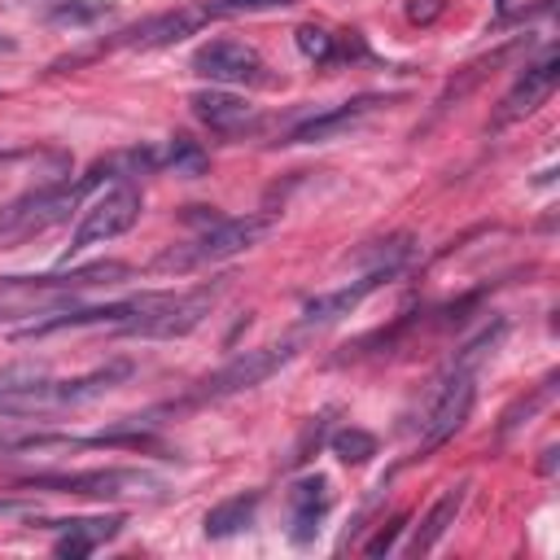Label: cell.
I'll return each mask as SVG.
<instances>
[{
    "label": "cell",
    "instance_id": "22",
    "mask_svg": "<svg viewBox=\"0 0 560 560\" xmlns=\"http://www.w3.org/2000/svg\"><path fill=\"white\" fill-rule=\"evenodd\" d=\"M328 451H332L341 464H368V459L376 455V438H372L368 429H359V424H346V429H337V433L328 438Z\"/></svg>",
    "mask_w": 560,
    "mask_h": 560
},
{
    "label": "cell",
    "instance_id": "2",
    "mask_svg": "<svg viewBox=\"0 0 560 560\" xmlns=\"http://www.w3.org/2000/svg\"><path fill=\"white\" fill-rule=\"evenodd\" d=\"M131 376V363L127 359H109L105 368H92L83 376H66V381H52V376H31L22 385H13L4 398H0V416H48V411H66V407H83L101 394H109L118 381Z\"/></svg>",
    "mask_w": 560,
    "mask_h": 560
},
{
    "label": "cell",
    "instance_id": "8",
    "mask_svg": "<svg viewBox=\"0 0 560 560\" xmlns=\"http://www.w3.org/2000/svg\"><path fill=\"white\" fill-rule=\"evenodd\" d=\"M472 402H477L472 363H468V359H455V363L446 368V376L438 381L433 402H429V411H424V420H420V451H433V446H442L446 438H455V433L464 429Z\"/></svg>",
    "mask_w": 560,
    "mask_h": 560
},
{
    "label": "cell",
    "instance_id": "12",
    "mask_svg": "<svg viewBox=\"0 0 560 560\" xmlns=\"http://www.w3.org/2000/svg\"><path fill=\"white\" fill-rule=\"evenodd\" d=\"M556 79H560V57L547 48L534 66H525V70L516 74V83H512V88H508V96L499 101V109H494L490 127L499 131V127H508V122H516V118H529V114L551 96Z\"/></svg>",
    "mask_w": 560,
    "mask_h": 560
},
{
    "label": "cell",
    "instance_id": "23",
    "mask_svg": "<svg viewBox=\"0 0 560 560\" xmlns=\"http://www.w3.org/2000/svg\"><path fill=\"white\" fill-rule=\"evenodd\" d=\"M298 0H219V13H267V9H289Z\"/></svg>",
    "mask_w": 560,
    "mask_h": 560
},
{
    "label": "cell",
    "instance_id": "9",
    "mask_svg": "<svg viewBox=\"0 0 560 560\" xmlns=\"http://www.w3.org/2000/svg\"><path fill=\"white\" fill-rule=\"evenodd\" d=\"M192 74L219 83V88H267L276 83L271 66L262 61V52L254 44L241 39H210L192 52Z\"/></svg>",
    "mask_w": 560,
    "mask_h": 560
},
{
    "label": "cell",
    "instance_id": "18",
    "mask_svg": "<svg viewBox=\"0 0 560 560\" xmlns=\"http://www.w3.org/2000/svg\"><path fill=\"white\" fill-rule=\"evenodd\" d=\"M293 39H298V52L306 61H315V66H337L346 57H363V39L354 31L350 35H337L328 26H298Z\"/></svg>",
    "mask_w": 560,
    "mask_h": 560
},
{
    "label": "cell",
    "instance_id": "25",
    "mask_svg": "<svg viewBox=\"0 0 560 560\" xmlns=\"http://www.w3.org/2000/svg\"><path fill=\"white\" fill-rule=\"evenodd\" d=\"M442 9H446V0H407V18H411V22H420V26H424V22H433Z\"/></svg>",
    "mask_w": 560,
    "mask_h": 560
},
{
    "label": "cell",
    "instance_id": "5",
    "mask_svg": "<svg viewBox=\"0 0 560 560\" xmlns=\"http://www.w3.org/2000/svg\"><path fill=\"white\" fill-rule=\"evenodd\" d=\"M407 258H411V236H389V241H381V249H372L368 267H363L354 280H346V284H337V289H328V293H315V298L302 306V324H315V328H319V324H332V319L359 311V302H363L368 293H376L381 284H389V280L402 271Z\"/></svg>",
    "mask_w": 560,
    "mask_h": 560
},
{
    "label": "cell",
    "instance_id": "3",
    "mask_svg": "<svg viewBox=\"0 0 560 560\" xmlns=\"http://www.w3.org/2000/svg\"><path fill=\"white\" fill-rule=\"evenodd\" d=\"M271 232V219L267 214H241V219H228V214H214L197 236L162 249L153 258V271H197V267H214L232 254H245L254 249L262 236Z\"/></svg>",
    "mask_w": 560,
    "mask_h": 560
},
{
    "label": "cell",
    "instance_id": "7",
    "mask_svg": "<svg viewBox=\"0 0 560 560\" xmlns=\"http://www.w3.org/2000/svg\"><path fill=\"white\" fill-rule=\"evenodd\" d=\"M22 490L79 494V499H127V494L153 499L162 490V481L144 468H88V472H44V477L22 481Z\"/></svg>",
    "mask_w": 560,
    "mask_h": 560
},
{
    "label": "cell",
    "instance_id": "1",
    "mask_svg": "<svg viewBox=\"0 0 560 560\" xmlns=\"http://www.w3.org/2000/svg\"><path fill=\"white\" fill-rule=\"evenodd\" d=\"M127 276H131L127 262H88V267L61 262L57 271H44V276H0V324L39 319L57 306H70L79 293L96 284H118Z\"/></svg>",
    "mask_w": 560,
    "mask_h": 560
},
{
    "label": "cell",
    "instance_id": "21",
    "mask_svg": "<svg viewBox=\"0 0 560 560\" xmlns=\"http://www.w3.org/2000/svg\"><path fill=\"white\" fill-rule=\"evenodd\" d=\"M114 9L105 4V0H57L52 9H48V22L52 26H96V22H105Z\"/></svg>",
    "mask_w": 560,
    "mask_h": 560
},
{
    "label": "cell",
    "instance_id": "13",
    "mask_svg": "<svg viewBox=\"0 0 560 560\" xmlns=\"http://www.w3.org/2000/svg\"><path fill=\"white\" fill-rule=\"evenodd\" d=\"M188 105H192V118L214 136H245L249 127H258V109L245 96H232L223 88H201L188 96Z\"/></svg>",
    "mask_w": 560,
    "mask_h": 560
},
{
    "label": "cell",
    "instance_id": "11",
    "mask_svg": "<svg viewBox=\"0 0 560 560\" xmlns=\"http://www.w3.org/2000/svg\"><path fill=\"white\" fill-rule=\"evenodd\" d=\"M214 13H219V9H210V4H179V9H166V13H158V18L136 22L131 31L114 35L109 44H114V48H171V44L197 35Z\"/></svg>",
    "mask_w": 560,
    "mask_h": 560
},
{
    "label": "cell",
    "instance_id": "15",
    "mask_svg": "<svg viewBox=\"0 0 560 560\" xmlns=\"http://www.w3.org/2000/svg\"><path fill=\"white\" fill-rule=\"evenodd\" d=\"M376 105H381V96H359V101H346V105L319 109V114L302 118V122L284 136V144H324V140H337V136H346V131L363 127V118H368V114H376Z\"/></svg>",
    "mask_w": 560,
    "mask_h": 560
},
{
    "label": "cell",
    "instance_id": "19",
    "mask_svg": "<svg viewBox=\"0 0 560 560\" xmlns=\"http://www.w3.org/2000/svg\"><path fill=\"white\" fill-rule=\"evenodd\" d=\"M258 503H262V494H258V490H245V494H232V499L214 503V508L206 512V521H201L206 538H232V534H241L245 525H254Z\"/></svg>",
    "mask_w": 560,
    "mask_h": 560
},
{
    "label": "cell",
    "instance_id": "16",
    "mask_svg": "<svg viewBox=\"0 0 560 560\" xmlns=\"http://www.w3.org/2000/svg\"><path fill=\"white\" fill-rule=\"evenodd\" d=\"M127 521L118 516V512H109V516H70V521H44V529H57V542H52V551L57 556H88V551H96L101 542H109V538H118V529H122Z\"/></svg>",
    "mask_w": 560,
    "mask_h": 560
},
{
    "label": "cell",
    "instance_id": "10",
    "mask_svg": "<svg viewBox=\"0 0 560 560\" xmlns=\"http://www.w3.org/2000/svg\"><path fill=\"white\" fill-rule=\"evenodd\" d=\"M289 359H293V346H289V341H280V346H258V350H241V354H232L219 372H210V376L192 389V402H219V398L245 394V389L262 385L271 372H280Z\"/></svg>",
    "mask_w": 560,
    "mask_h": 560
},
{
    "label": "cell",
    "instance_id": "17",
    "mask_svg": "<svg viewBox=\"0 0 560 560\" xmlns=\"http://www.w3.org/2000/svg\"><path fill=\"white\" fill-rule=\"evenodd\" d=\"M464 490H468V481H459V486H451V490H442V494H438V503L420 516V525H416L411 542L402 547L407 556H424V551H433V547L442 542V534L455 525V516H459V508H464Z\"/></svg>",
    "mask_w": 560,
    "mask_h": 560
},
{
    "label": "cell",
    "instance_id": "24",
    "mask_svg": "<svg viewBox=\"0 0 560 560\" xmlns=\"http://www.w3.org/2000/svg\"><path fill=\"white\" fill-rule=\"evenodd\" d=\"M402 525H407V516H394L389 525H381V534H376L363 551H368V556H385V551H394V538H398V529H402Z\"/></svg>",
    "mask_w": 560,
    "mask_h": 560
},
{
    "label": "cell",
    "instance_id": "6",
    "mask_svg": "<svg viewBox=\"0 0 560 560\" xmlns=\"http://www.w3.org/2000/svg\"><path fill=\"white\" fill-rule=\"evenodd\" d=\"M140 210H144L140 188H136L131 179H114L105 192H96V197L83 206V219L74 223V232H70V245H66L61 262H74V258H83L92 245H105V241H114V236L131 232V228H136V219H140Z\"/></svg>",
    "mask_w": 560,
    "mask_h": 560
},
{
    "label": "cell",
    "instance_id": "20",
    "mask_svg": "<svg viewBox=\"0 0 560 560\" xmlns=\"http://www.w3.org/2000/svg\"><path fill=\"white\" fill-rule=\"evenodd\" d=\"M206 149L197 144V140H188V136H171L162 149H158V166H166V171H175V175H201L206 171Z\"/></svg>",
    "mask_w": 560,
    "mask_h": 560
},
{
    "label": "cell",
    "instance_id": "4",
    "mask_svg": "<svg viewBox=\"0 0 560 560\" xmlns=\"http://www.w3.org/2000/svg\"><path fill=\"white\" fill-rule=\"evenodd\" d=\"M228 280L232 276H219L210 284H192V289H166L158 306H149L144 315L127 319L122 337H140V341H175V337H188L192 328H201L210 319V311L219 306V298L228 293Z\"/></svg>",
    "mask_w": 560,
    "mask_h": 560
},
{
    "label": "cell",
    "instance_id": "14",
    "mask_svg": "<svg viewBox=\"0 0 560 560\" xmlns=\"http://www.w3.org/2000/svg\"><path fill=\"white\" fill-rule=\"evenodd\" d=\"M332 508V486L324 472H311V477H298L289 486V542L306 547L315 534H319V521L328 516Z\"/></svg>",
    "mask_w": 560,
    "mask_h": 560
},
{
    "label": "cell",
    "instance_id": "26",
    "mask_svg": "<svg viewBox=\"0 0 560 560\" xmlns=\"http://www.w3.org/2000/svg\"><path fill=\"white\" fill-rule=\"evenodd\" d=\"M9 48H13V39H4V35H0V52H9Z\"/></svg>",
    "mask_w": 560,
    "mask_h": 560
}]
</instances>
